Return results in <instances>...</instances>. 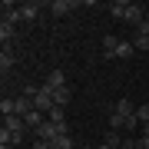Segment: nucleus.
<instances>
[{
	"label": "nucleus",
	"mask_w": 149,
	"mask_h": 149,
	"mask_svg": "<svg viewBox=\"0 0 149 149\" xmlns=\"http://www.w3.org/2000/svg\"><path fill=\"white\" fill-rule=\"evenodd\" d=\"M76 149H86V146H80V143H76Z\"/></svg>",
	"instance_id": "26"
},
{
	"label": "nucleus",
	"mask_w": 149,
	"mask_h": 149,
	"mask_svg": "<svg viewBox=\"0 0 149 149\" xmlns=\"http://www.w3.org/2000/svg\"><path fill=\"white\" fill-rule=\"evenodd\" d=\"M3 129H10V133H27V123H23V116H3Z\"/></svg>",
	"instance_id": "11"
},
{
	"label": "nucleus",
	"mask_w": 149,
	"mask_h": 149,
	"mask_svg": "<svg viewBox=\"0 0 149 149\" xmlns=\"http://www.w3.org/2000/svg\"><path fill=\"white\" fill-rule=\"evenodd\" d=\"M133 56H136L133 40H119V47H116V60H133Z\"/></svg>",
	"instance_id": "12"
},
{
	"label": "nucleus",
	"mask_w": 149,
	"mask_h": 149,
	"mask_svg": "<svg viewBox=\"0 0 149 149\" xmlns=\"http://www.w3.org/2000/svg\"><path fill=\"white\" fill-rule=\"evenodd\" d=\"M116 149H123V146H116Z\"/></svg>",
	"instance_id": "28"
},
{
	"label": "nucleus",
	"mask_w": 149,
	"mask_h": 149,
	"mask_svg": "<svg viewBox=\"0 0 149 149\" xmlns=\"http://www.w3.org/2000/svg\"><path fill=\"white\" fill-rule=\"evenodd\" d=\"M116 47H119V40L113 37V33L103 37V60H113V56H116Z\"/></svg>",
	"instance_id": "13"
},
{
	"label": "nucleus",
	"mask_w": 149,
	"mask_h": 149,
	"mask_svg": "<svg viewBox=\"0 0 149 149\" xmlns=\"http://www.w3.org/2000/svg\"><path fill=\"white\" fill-rule=\"evenodd\" d=\"M43 86H50V90L66 86V73H63V70H50V76H47V83H43Z\"/></svg>",
	"instance_id": "10"
},
{
	"label": "nucleus",
	"mask_w": 149,
	"mask_h": 149,
	"mask_svg": "<svg viewBox=\"0 0 149 149\" xmlns=\"http://www.w3.org/2000/svg\"><path fill=\"white\" fill-rule=\"evenodd\" d=\"M136 33H143V37H149V17H146L143 23H139V30H136Z\"/></svg>",
	"instance_id": "24"
},
{
	"label": "nucleus",
	"mask_w": 149,
	"mask_h": 149,
	"mask_svg": "<svg viewBox=\"0 0 149 149\" xmlns=\"http://www.w3.org/2000/svg\"><path fill=\"white\" fill-rule=\"evenodd\" d=\"M113 113H119L123 119H129V116H136V106H133V100H116V106H113Z\"/></svg>",
	"instance_id": "6"
},
{
	"label": "nucleus",
	"mask_w": 149,
	"mask_h": 149,
	"mask_svg": "<svg viewBox=\"0 0 149 149\" xmlns=\"http://www.w3.org/2000/svg\"><path fill=\"white\" fill-rule=\"evenodd\" d=\"M13 100H17V116H27V113H33V96L20 93V96H13Z\"/></svg>",
	"instance_id": "8"
},
{
	"label": "nucleus",
	"mask_w": 149,
	"mask_h": 149,
	"mask_svg": "<svg viewBox=\"0 0 149 149\" xmlns=\"http://www.w3.org/2000/svg\"><path fill=\"white\" fill-rule=\"evenodd\" d=\"M146 17H149V13L143 10V7H139V3H133V7H129V13H126V23H133V27L139 30V23H143Z\"/></svg>",
	"instance_id": "7"
},
{
	"label": "nucleus",
	"mask_w": 149,
	"mask_h": 149,
	"mask_svg": "<svg viewBox=\"0 0 149 149\" xmlns=\"http://www.w3.org/2000/svg\"><path fill=\"white\" fill-rule=\"evenodd\" d=\"M23 123H27V133H37V129L47 123V113H40V109H33V113H27L23 116Z\"/></svg>",
	"instance_id": "5"
},
{
	"label": "nucleus",
	"mask_w": 149,
	"mask_h": 149,
	"mask_svg": "<svg viewBox=\"0 0 149 149\" xmlns=\"http://www.w3.org/2000/svg\"><path fill=\"white\" fill-rule=\"evenodd\" d=\"M13 63H17V56L10 53V50H3V53H0V73H10V70H13Z\"/></svg>",
	"instance_id": "15"
},
{
	"label": "nucleus",
	"mask_w": 149,
	"mask_h": 149,
	"mask_svg": "<svg viewBox=\"0 0 149 149\" xmlns=\"http://www.w3.org/2000/svg\"><path fill=\"white\" fill-rule=\"evenodd\" d=\"M136 119L143 123V126L149 123V103H139V106H136Z\"/></svg>",
	"instance_id": "21"
},
{
	"label": "nucleus",
	"mask_w": 149,
	"mask_h": 149,
	"mask_svg": "<svg viewBox=\"0 0 149 149\" xmlns=\"http://www.w3.org/2000/svg\"><path fill=\"white\" fill-rule=\"evenodd\" d=\"M20 149H30V146H20Z\"/></svg>",
	"instance_id": "27"
},
{
	"label": "nucleus",
	"mask_w": 149,
	"mask_h": 149,
	"mask_svg": "<svg viewBox=\"0 0 149 149\" xmlns=\"http://www.w3.org/2000/svg\"><path fill=\"white\" fill-rule=\"evenodd\" d=\"M33 136H37V139H43V143H53V139H56V136H63V133H60V126H56L53 119H47V123L37 129V133H33Z\"/></svg>",
	"instance_id": "4"
},
{
	"label": "nucleus",
	"mask_w": 149,
	"mask_h": 149,
	"mask_svg": "<svg viewBox=\"0 0 149 149\" xmlns=\"http://www.w3.org/2000/svg\"><path fill=\"white\" fill-rule=\"evenodd\" d=\"M0 10H3V17H0V23H3V27H17V23L23 20V17H20V3H10V0H7Z\"/></svg>",
	"instance_id": "2"
},
{
	"label": "nucleus",
	"mask_w": 149,
	"mask_h": 149,
	"mask_svg": "<svg viewBox=\"0 0 149 149\" xmlns=\"http://www.w3.org/2000/svg\"><path fill=\"white\" fill-rule=\"evenodd\" d=\"M109 129H113V133H119V129H126V119H123L119 113H113V116H109Z\"/></svg>",
	"instance_id": "20"
},
{
	"label": "nucleus",
	"mask_w": 149,
	"mask_h": 149,
	"mask_svg": "<svg viewBox=\"0 0 149 149\" xmlns=\"http://www.w3.org/2000/svg\"><path fill=\"white\" fill-rule=\"evenodd\" d=\"M133 47H136V53H146V50H149V37L136 33V37H133Z\"/></svg>",
	"instance_id": "19"
},
{
	"label": "nucleus",
	"mask_w": 149,
	"mask_h": 149,
	"mask_svg": "<svg viewBox=\"0 0 149 149\" xmlns=\"http://www.w3.org/2000/svg\"><path fill=\"white\" fill-rule=\"evenodd\" d=\"M10 40H13V27H3L0 23V43H3V50H10Z\"/></svg>",
	"instance_id": "18"
},
{
	"label": "nucleus",
	"mask_w": 149,
	"mask_h": 149,
	"mask_svg": "<svg viewBox=\"0 0 149 149\" xmlns=\"http://www.w3.org/2000/svg\"><path fill=\"white\" fill-rule=\"evenodd\" d=\"M129 7H133V3H129V0H113V3H109V13L116 17V20H126Z\"/></svg>",
	"instance_id": "9"
},
{
	"label": "nucleus",
	"mask_w": 149,
	"mask_h": 149,
	"mask_svg": "<svg viewBox=\"0 0 149 149\" xmlns=\"http://www.w3.org/2000/svg\"><path fill=\"white\" fill-rule=\"evenodd\" d=\"M53 96H56V106L66 109V103L73 100V90H70V86H60V90H53Z\"/></svg>",
	"instance_id": "16"
},
{
	"label": "nucleus",
	"mask_w": 149,
	"mask_h": 149,
	"mask_svg": "<svg viewBox=\"0 0 149 149\" xmlns=\"http://www.w3.org/2000/svg\"><path fill=\"white\" fill-rule=\"evenodd\" d=\"M30 149H53V146H50V143H43V139H33Z\"/></svg>",
	"instance_id": "23"
},
{
	"label": "nucleus",
	"mask_w": 149,
	"mask_h": 149,
	"mask_svg": "<svg viewBox=\"0 0 149 149\" xmlns=\"http://www.w3.org/2000/svg\"><path fill=\"white\" fill-rule=\"evenodd\" d=\"M37 13H40V3H37V0H33V3H20V17H23V20H37Z\"/></svg>",
	"instance_id": "14"
},
{
	"label": "nucleus",
	"mask_w": 149,
	"mask_h": 149,
	"mask_svg": "<svg viewBox=\"0 0 149 149\" xmlns=\"http://www.w3.org/2000/svg\"><path fill=\"white\" fill-rule=\"evenodd\" d=\"M53 149H76V143H73V136H56L53 143H50Z\"/></svg>",
	"instance_id": "17"
},
{
	"label": "nucleus",
	"mask_w": 149,
	"mask_h": 149,
	"mask_svg": "<svg viewBox=\"0 0 149 149\" xmlns=\"http://www.w3.org/2000/svg\"><path fill=\"white\" fill-rule=\"evenodd\" d=\"M47 119H53V123H63V119H66V116H63V106H53V109L47 113Z\"/></svg>",
	"instance_id": "22"
},
{
	"label": "nucleus",
	"mask_w": 149,
	"mask_h": 149,
	"mask_svg": "<svg viewBox=\"0 0 149 149\" xmlns=\"http://www.w3.org/2000/svg\"><path fill=\"white\" fill-rule=\"evenodd\" d=\"M76 7H80L76 0H53V3H50V13H53L56 20H63V17H70Z\"/></svg>",
	"instance_id": "3"
},
{
	"label": "nucleus",
	"mask_w": 149,
	"mask_h": 149,
	"mask_svg": "<svg viewBox=\"0 0 149 149\" xmlns=\"http://www.w3.org/2000/svg\"><path fill=\"white\" fill-rule=\"evenodd\" d=\"M53 106H56V96H53V90H50V86H40V90H37V96H33V109L50 113Z\"/></svg>",
	"instance_id": "1"
},
{
	"label": "nucleus",
	"mask_w": 149,
	"mask_h": 149,
	"mask_svg": "<svg viewBox=\"0 0 149 149\" xmlns=\"http://www.w3.org/2000/svg\"><path fill=\"white\" fill-rule=\"evenodd\" d=\"M96 149H116V146H109V143H100V146H96Z\"/></svg>",
	"instance_id": "25"
}]
</instances>
